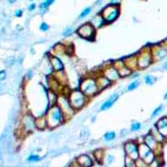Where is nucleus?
<instances>
[{
  "label": "nucleus",
  "instance_id": "13",
  "mask_svg": "<svg viewBox=\"0 0 167 167\" xmlns=\"http://www.w3.org/2000/svg\"><path fill=\"white\" fill-rule=\"evenodd\" d=\"M151 51H152V55H153V59H154V61L163 59L167 55V49L165 48L163 45L154 46L153 48H151Z\"/></svg>",
  "mask_w": 167,
  "mask_h": 167
},
{
  "label": "nucleus",
  "instance_id": "29",
  "mask_svg": "<svg viewBox=\"0 0 167 167\" xmlns=\"http://www.w3.org/2000/svg\"><path fill=\"white\" fill-rule=\"evenodd\" d=\"M54 1H55V0H45L44 2H42L41 4L39 5V8L41 10H46Z\"/></svg>",
  "mask_w": 167,
  "mask_h": 167
},
{
  "label": "nucleus",
  "instance_id": "2",
  "mask_svg": "<svg viewBox=\"0 0 167 167\" xmlns=\"http://www.w3.org/2000/svg\"><path fill=\"white\" fill-rule=\"evenodd\" d=\"M68 98H69V101L71 103L72 107L76 111L81 110L82 108H84L87 102H88V98L84 94V92L80 88L70 90Z\"/></svg>",
  "mask_w": 167,
  "mask_h": 167
},
{
  "label": "nucleus",
  "instance_id": "3",
  "mask_svg": "<svg viewBox=\"0 0 167 167\" xmlns=\"http://www.w3.org/2000/svg\"><path fill=\"white\" fill-rule=\"evenodd\" d=\"M79 88L84 92L86 96L88 98H91L96 96L100 92L98 83H96V79L94 77H86L81 81Z\"/></svg>",
  "mask_w": 167,
  "mask_h": 167
},
{
  "label": "nucleus",
  "instance_id": "31",
  "mask_svg": "<svg viewBox=\"0 0 167 167\" xmlns=\"http://www.w3.org/2000/svg\"><path fill=\"white\" fill-rule=\"evenodd\" d=\"M140 86V81H138V80H135V81H132L129 85L127 86V89L126 90L127 91H132L134 90V89H136Z\"/></svg>",
  "mask_w": 167,
  "mask_h": 167
},
{
  "label": "nucleus",
  "instance_id": "30",
  "mask_svg": "<svg viewBox=\"0 0 167 167\" xmlns=\"http://www.w3.org/2000/svg\"><path fill=\"white\" fill-rule=\"evenodd\" d=\"M124 163H125L126 167H134L136 166L135 165V160H133L132 158L128 157V156L125 155V159H124Z\"/></svg>",
  "mask_w": 167,
  "mask_h": 167
},
{
  "label": "nucleus",
  "instance_id": "47",
  "mask_svg": "<svg viewBox=\"0 0 167 167\" xmlns=\"http://www.w3.org/2000/svg\"><path fill=\"white\" fill-rule=\"evenodd\" d=\"M164 100H166V101H167V92L164 94Z\"/></svg>",
  "mask_w": 167,
  "mask_h": 167
},
{
  "label": "nucleus",
  "instance_id": "26",
  "mask_svg": "<svg viewBox=\"0 0 167 167\" xmlns=\"http://www.w3.org/2000/svg\"><path fill=\"white\" fill-rule=\"evenodd\" d=\"M116 138V133L114 131H108L104 134V140L105 142H112Z\"/></svg>",
  "mask_w": 167,
  "mask_h": 167
},
{
  "label": "nucleus",
  "instance_id": "9",
  "mask_svg": "<svg viewBox=\"0 0 167 167\" xmlns=\"http://www.w3.org/2000/svg\"><path fill=\"white\" fill-rule=\"evenodd\" d=\"M124 153L128 157L132 158L133 160H136L140 158L138 153V143L134 140H128L124 144Z\"/></svg>",
  "mask_w": 167,
  "mask_h": 167
},
{
  "label": "nucleus",
  "instance_id": "34",
  "mask_svg": "<svg viewBox=\"0 0 167 167\" xmlns=\"http://www.w3.org/2000/svg\"><path fill=\"white\" fill-rule=\"evenodd\" d=\"M163 111V106L161 105V106H159V107H157V108L155 109V110L153 111V113H152V115H151V118H155L156 116H158L159 115L161 112Z\"/></svg>",
  "mask_w": 167,
  "mask_h": 167
},
{
  "label": "nucleus",
  "instance_id": "37",
  "mask_svg": "<svg viewBox=\"0 0 167 167\" xmlns=\"http://www.w3.org/2000/svg\"><path fill=\"white\" fill-rule=\"evenodd\" d=\"M48 25L46 24V23H41V25H40V30H41L42 32H46L47 30H48Z\"/></svg>",
  "mask_w": 167,
  "mask_h": 167
},
{
  "label": "nucleus",
  "instance_id": "32",
  "mask_svg": "<svg viewBox=\"0 0 167 167\" xmlns=\"http://www.w3.org/2000/svg\"><path fill=\"white\" fill-rule=\"evenodd\" d=\"M114 160H115V157H114L113 155H110V154H108V155H105V158H104V162L106 163L107 165H111L112 163L114 162Z\"/></svg>",
  "mask_w": 167,
  "mask_h": 167
},
{
  "label": "nucleus",
  "instance_id": "24",
  "mask_svg": "<svg viewBox=\"0 0 167 167\" xmlns=\"http://www.w3.org/2000/svg\"><path fill=\"white\" fill-rule=\"evenodd\" d=\"M118 72H119V75H120V78H125V77L130 76L133 71L131 69H129L126 65H123L122 67H120L118 69Z\"/></svg>",
  "mask_w": 167,
  "mask_h": 167
},
{
  "label": "nucleus",
  "instance_id": "46",
  "mask_svg": "<svg viewBox=\"0 0 167 167\" xmlns=\"http://www.w3.org/2000/svg\"><path fill=\"white\" fill-rule=\"evenodd\" d=\"M163 46H164L165 48L167 49V41H166V42H164V44H163Z\"/></svg>",
  "mask_w": 167,
  "mask_h": 167
},
{
  "label": "nucleus",
  "instance_id": "12",
  "mask_svg": "<svg viewBox=\"0 0 167 167\" xmlns=\"http://www.w3.org/2000/svg\"><path fill=\"white\" fill-rule=\"evenodd\" d=\"M102 74L105 75V76H106L109 80H111L112 82L118 81L119 79H120V75H119L118 70L114 67V65H108V66L104 69Z\"/></svg>",
  "mask_w": 167,
  "mask_h": 167
},
{
  "label": "nucleus",
  "instance_id": "20",
  "mask_svg": "<svg viewBox=\"0 0 167 167\" xmlns=\"http://www.w3.org/2000/svg\"><path fill=\"white\" fill-rule=\"evenodd\" d=\"M35 124H36V128L37 129H39V130H43L45 129L47 126V120H46V116L45 115H42V116H39V117H37L35 118Z\"/></svg>",
  "mask_w": 167,
  "mask_h": 167
},
{
  "label": "nucleus",
  "instance_id": "45",
  "mask_svg": "<svg viewBox=\"0 0 167 167\" xmlns=\"http://www.w3.org/2000/svg\"><path fill=\"white\" fill-rule=\"evenodd\" d=\"M15 1H17V0H8V2L9 3H15Z\"/></svg>",
  "mask_w": 167,
  "mask_h": 167
},
{
  "label": "nucleus",
  "instance_id": "41",
  "mask_svg": "<svg viewBox=\"0 0 167 167\" xmlns=\"http://www.w3.org/2000/svg\"><path fill=\"white\" fill-rule=\"evenodd\" d=\"M35 7H36V5L34 4V3H32L31 5H29V7H28V9L30 10V11H32V10L35 9Z\"/></svg>",
  "mask_w": 167,
  "mask_h": 167
},
{
  "label": "nucleus",
  "instance_id": "15",
  "mask_svg": "<svg viewBox=\"0 0 167 167\" xmlns=\"http://www.w3.org/2000/svg\"><path fill=\"white\" fill-rule=\"evenodd\" d=\"M96 83H98V86L100 91L104 90V89H106L107 87H109L111 84L113 83V82L111 81V80H109V79L107 78L105 75H103V74L96 76Z\"/></svg>",
  "mask_w": 167,
  "mask_h": 167
},
{
  "label": "nucleus",
  "instance_id": "25",
  "mask_svg": "<svg viewBox=\"0 0 167 167\" xmlns=\"http://www.w3.org/2000/svg\"><path fill=\"white\" fill-rule=\"evenodd\" d=\"M94 159L98 163H103L104 162V158H105V152H104L103 149H98L94 152Z\"/></svg>",
  "mask_w": 167,
  "mask_h": 167
},
{
  "label": "nucleus",
  "instance_id": "16",
  "mask_svg": "<svg viewBox=\"0 0 167 167\" xmlns=\"http://www.w3.org/2000/svg\"><path fill=\"white\" fill-rule=\"evenodd\" d=\"M77 165L82 167H90L94 165V161L88 155H81L77 158Z\"/></svg>",
  "mask_w": 167,
  "mask_h": 167
},
{
  "label": "nucleus",
  "instance_id": "7",
  "mask_svg": "<svg viewBox=\"0 0 167 167\" xmlns=\"http://www.w3.org/2000/svg\"><path fill=\"white\" fill-rule=\"evenodd\" d=\"M96 29L92 26L91 23H85V24H82L77 29L76 33L83 39L94 41L96 39Z\"/></svg>",
  "mask_w": 167,
  "mask_h": 167
},
{
  "label": "nucleus",
  "instance_id": "21",
  "mask_svg": "<svg viewBox=\"0 0 167 167\" xmlns=\"http://www.w3.org/2000/svg\"><path fill=\"white\" fill-rule=\"evenodd\" d=\"M124 64L131 69L132 71H135V70L138 69V57H128V59H124Z\"/></svg>",
  "mask_w": 167,
  "mask_h": 167
},
{
  "label": "nucleus",
  "instance_id": "6",
  "mask_svg": "<svg viewBox=\"0 0 167 167\" xmlns=\"http://www.w3.org/2000/svg\"><path fill=\"white\" fill-rule=\"evenodd\" d=\"M138 57V69H146L149 66L154 63V59H153L152 51H151V48H146L143 49L140 53L136 55Z\"/></svg>",
  "mask_w": 167,
  "mask_h": 167
},
{
  "label": "nucleus",
  "instance_id": "4",
  "mask_svg": "<svg viewBox=\"0 0 167 167\" xmlns=\"http://www.w3.org/2000/svg\"><path fill=\"white\" fill-rule=\"evenodd\" d=\"M57 105L61 108V112L64 113V116L65 118L69 119L71 118L72 116L75 114V112H76V110L72 107L71 103H70L69 101V98H68V96L67 94H61V96H57Z\"/></svg>",
  "mask_w": 167,
  "mask_h": 167
},
{
  "label": "nucleus",
  "instance_id": "19",
  "mask_svg": "<svg viewBox=\"0 0 167 167\" xmlns=\"http://www.w3.org/2000/svg\"><path fill=\"white\" fill-rule=\"evenodd\" d=\"M91 24H92V26H94L96 29H100V28H102L104 26V25H106V21H105V19H104V17L102 15V13H98V15H96V17L91 20Z\"/></svg>",
  "mask_w": 167,
  "mask_h": 167
},
{
  "label": "nucleus",
  "instance_id": "48",
  "mask_svg": "<svg viewBox=\"0 0 167 167\" xmlns=\"http://www.w3.org/2000/svg\"><path fill=\"white\" fill-rule=\"evenodd\" d=\"M30 1H33V0H30Z\"/></svg>",
  "mask_w": 167,
  "mask_h": 167
},
{
  "label": "nucleus",
  "instance_id": "28",
  "mask_svg": "<svg viewBox=\"0 0 167 167\" xmlns=\"http://www.w3.org/2000/svg\"><path fill=\"white\" fill-rule=\"evenodd\" d=\"M157 80H158L157 77L152 76V75H147V76H145V83L147 84V85H153Z\"/></svg>",
  "mask_w": 167,
  "mask_h": 167
},
{
  "label": "nucleus",
  "instance_id": "14",
  "mask_svg": "<svg viewBox=\"0 0 167 167\" xmlns=\"http://www.w3.org/2000/svg\"><path fill=\"white\" fill-rule=\"evenodd\" d=\"M49 63L54 72H59L64 70V63L57 55H54V54L49 55Z\"/></svg>",
  "mask_w": 167,
  "mask_h": 167
},
{
  "label": "nucleus",
  "instance_id": "1",
  "mask_svg": "<svg viewBox=\"0 0 167 167\" xmlns=\"http://www.w3.org/2000/svg\"><path fill=\"white\" fill-rule=\"evenodd\" d=\"M45 116H46L48 128H55L66 121L64 113L61 112V108L57 105H53V106L49 107Z\"/></svg>",
  "mask_w": 167,
  "mask_h": 167
},
{
  "label": "nucleus",
  "instance_id": "22",
  "mask_svg": "<svg viewBox=\"0 0 167 167\" xmlns=\"http://www.w3.org/2000/svg\"><path fill=\"white\" fill-rule=\"evenodd\" d=\"M151 133L153 134V136L156 138V140L159 142L160 144H163V143H165V140H166V138H165L164 135L162 134V133L160 132L159 130L157 129V127L156 126H154V127L151 129V131H150Z\"/></svg>",
  "mask_w": 167,
  "mask_h": 167
},
{
  "label": "nucleus",
  "instance_id": "40",
  "mask_svg": "<svg viewBox=\"0 0 167 167\" xmlns=\"http://www.w3.org/2000/svg\"><path fill=\"white\" fill-rule=\"evenodd\" d=\"M22 15H23V10H22V9H17V10H15V15L17 17H22Z\"/></svg>",
  "mask_w": 167,
  "mask_h": 167
},
{
  "label": "nucleus",
  "instance_id": "5",
  "mask_svg": "<svg viewBox=\"0 0 167 167\" xmlns=\"http://www.w3.org/2000/svg\"><path fill=\"white\" fill-rule=\"evenodd\" d=\"M101 13L106 21V24H112L119 17L120 7L117 4H110L104 8Z\"/></svg>",
  "mask_w": 167,
  "mask_h": 167
},
{
  "label": "nucleus",
  "instance_id": "42",
  "mask_svg": "<svg viewBox=\"0 0 167 167\" xmlns=\"http://www.w3.org/2000/svg\"><path fill=\"white\" fill-rule=\"evenodd\" d=\"M110 4H117V5H119V0H111Z\"/></svg>",
  "mask_w": 167,
  "mask_h": 167
},
{
  "label": "nucleus",
  "instance_id": "23",
  "mask_svg": "<svg viewBox=\"0 0 167 167\" xmlns=\"http://www.w3.org/2000/svg\"><path fill=\"white\" fill-rule=\"evenodd\" d=\"M57 96H57V92H54V91L51 90V89H49V90L47 91V100H48L49 107L53 106V105H57Z\"/></svg>",
  "mask_w": 167,
  "mask_h": 167
},
{
  "label": "nucleus",
  "instance_id": "36",
  "mask_svg": "<svg viewBox=\"0 0 167 167\" xmlns=\"http://www.w3.org/2000/svg\"><path fill=\"white\" fill-rule=\"evenodd\" d=\"M40 160V157L38 155H30L28 157V162H37V161H39Z\"/></svg>",
  "mask_w": 167,
  "mask_h": 167
},
{
  "label": "nucleus",
  "instance_id": "18",
  "mask_svg": "<svg viewBox=\"0 0 167 167\" xmlns=\"http://www.w3.org/2000/svg\"><path fill=\"white\" fill-rule=\"evenodd\" d=\"M157 129L167 138V117H163L155 124Z\"/></svg>",
  "mask_w": 167,
  "mask_h": 167
},
{
  "label": "nucleus",
  "instance_id": "11",
  "mask_svg": "<svg viewBox=\"0 0 167 167\" xmlns=\"http://www.w3.org/2000/svg\"><path fill=\"white\" fill-rule=\"evenodd\" d=\"M22 125L26 132H31L36 128L35 118L31 114H25L22 118Z\"/></svg>",
  "mask_w": 167,
  "mask_h": 167
},
{
  "label": "nucleus",
  "instance_id": "35",
  "mask_svg": "<svg viewBox=\"0 0 167 167\" xmlns=\"http://www.w3.org/2000/svg\"><path fill=\"white\" fill-rule=\"evenodd\" d=\"M142 128V124L140 122H133L131 124V127H130V130L131 131H138Z\"/></svg>",
  "mask_w": 167,
  "mask_h": 167
},
{
  "label": "nucleus",
  "instance_id": "44",
  "mask_svg": "<svg viewBox=\"0 0 167 167\" xmlns=\"http://www.w3.org/2000/svg\"><path fill=\"white\" fill-rule=\"evenodd\" d=\"M162 69H163V70H167V61H166V63H165L164 65H163Z\"/></svg>",
  "mask_w": 167,
  "mask_h": 167
},
{
  "label": "nucleus",
  "instance_id": "33",
  "mask_svg": "<svg viewBox=\"0 0 167 167\" xmlns=\"http://www.w3.org/2000/svg\"><path fill=\"white\" fill-rule=\"evenodd\" d=\"M91 12V7H86V8H84L83 9V11L80 13V15H79V20H82V19H84V17H86L87 15H89Z\"/></svg>",
  "mask_w": 167,
  "mask_h": 167
},
{
  "label": "nucleus",
  "instance_id": "43",
  "mask_svg": "<svg viewBox=\"0 0 167 167\" xmlns=\"http://www.w3.org/2000/svg\"><path fill=\"white\" fill-rule=\"evenodd\" d=\"M138 76H140V73H135L131 75V78H136V77H138Z\"/></svg>",
  "mask_w": 167,
  "mask_h": 167
},
{
  "label": "nucleus",
  "instance_id": "10",
  "mask_svg": "<svg viewBox=\"0 0 167 167\" xmlns=\"http://www.w3.org/2000/svg\"><path fill=\"white\" fill-rule=\"evenodd\" d=\"M144 143L155 152L156 156H161V150H162V149H161V146H162V144H160L159 142L153 136V134L151 132H149L145 138H144Z\"/></svg>",
  "mask_w": 167,
  "mask_h": 167
},
{
  "label": "nucleus",
  "instance_id": "27",
  "mask_svg": "<svg viewBox=\"0 0 167 167\" xmlns=\"http://www.w3.org/2000/svg\"><path fill=\"white\" fill-rule=\"evenodd\" d=\"M89 138V130L87 127H83L80 131V138H81L83 142H86Z\"/></svg>",
  "mask_w": 167,
  "mask_h": 167
},
{
  "label": "nucleus",
  "instance_id": "8",
  "mask_svg": "<svg viewBox=\"0 0 167 167\" xmlns=\"http://www.w3.org/2000/svg\"><path fill=\"white\" fill-rule=\"evenodd\" d=\"M138 153H140V158L143 159L148 165H151L156 159L155 152L148 147L145 143L138 144Z\"/></svg>",
  "mask_w": 167,
  "mask_h": 167
},
{
  "label": "nucleus",
  "instance_id": "17",
  "mask_svg": "<svg viewBox=\"0 0 167 167\" xmlns=\"http://www.w3.org/2000/svg\"><path fill=\"white\" fill-rule=\"evenodd\" d=\"M118 98H119V94H115L112 96H110L109 100H107V101L102 105L101 111H107L110 108H112V106H114V104L118 101Z\"/></svg>",
  "mask_w": 167,
  "mask_h": 167
},
{
  "label": "nucleus",
  "instance_id": "39",
  "mask_svg": "<svg viewBox=\"0 0 167 167\" xmlns=\"http://www.w3.org/2000/svg\"><path fill=\"white\" fill-rule=\"evenodd\" d=\"M5 78H6V72L4 70L0 71V81H3Z\"/></svg>",
  "mask_w": 167,
  "mask_h": 167
},
{
  "label": "nucleus",
  "instance_id": "38",
  "mask_svg": "<svg viewBox=\"0 0 167 167\" xmlns=\"http://www.w3.org/2000/svg\"><path fill=\"white\" fill-rule=\"evenodd\" d=\"M72 31H73V30H72V28H67L66 30H65V32L63 33V36H69L70 34H71L72 33Z\"/></svg>",
  "mask_w": 167,
  "mask_h": 167
}]
</instances>
